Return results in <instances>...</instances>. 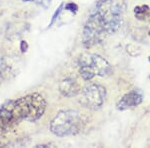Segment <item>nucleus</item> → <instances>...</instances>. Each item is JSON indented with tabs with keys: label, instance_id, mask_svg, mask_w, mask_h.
<instances>
[{
	"label": "nucleus",
	"instance_id": "nucleus-17",
	"mask_svg": "<svg viewBox=\"0 0 150 148\" xmlns=\"http://www.w3.org/2000/svg\"><path fill=\"white\" fill-rule=\"evenodd\" d=\"M149 61H150V57H149Z\"/></svg>",
	"mask_w": 150,
	"mask_h": 148
},
{
	"label": "nucleus",
	"instance_id": "nucleus-7",
	"mask_svg": "<svg viewBox=\"0 0 150 148\" xmlns=\"http://www.w3.org/2000/svg\"><path fill=\"white\" fill-rule=\"evenodd\" d=\"M142 99H143V94L139 90H132L120 99L117 104V108L119 110H125L128 108L136 107L142 102Z\"/></svg>",
	"mask_w": 150,
	"mask_h": 148
},
{
	"label": "nucleus",
	"instance_id": "nucleus-3",
	"mask_svg": "<svg viewBox=\"0 0 150 148\" xmlns=\"http://www.w3.org/2000/svg\"><path fill=\"white\" fill-rule=\"evenodd\" d=\"M84 123L81 114L75 110H62L52 119L50 130L57 136H67L78 133Z\"/></svg>",
	"mask_w": 150,
	"mask_h": 148
},
{
	"label": "nucleus",
	"instance_id": "nucleus-4",
	"mask_svg": "<svg viewBox=\"0 0 150 148\" xmlns=\"http://www.w3.org/2000/svg\"><path fill=\"white\" fill-rule=\"evenodd\" d=\"M106 97L105 88L98 83H91L85 86L81 93L80 102L91 109L99 108L103 104Z\"/></svg>",
	"mask_w": 150,
	"mask_h": 148
},
{
	"label": "nucleus",
	"instance_id": "nucleus-5",
	"mask_svg": "<svg viewBox=\"0 0 150 148\" xmlns=\"http://www.w3.org/2000/svg\"><path fill=\"white\" fill-rule=\"evenodd\" d=\"M104 34H106L104 29L102 28L101 24L99 23L97 18L91 13L90 16L87 19L85 26L82 33V39L85 46H93L100 42L104 38Z\"/></svg>",
	"mask_w": 150,
	"mask_h": 148
},
{
	"label": "nucleus",
	"instance_id": "nucleus-15",
	"mask_svg": "<svg viewBox=\"0 0 150 148\" xmlns=\"http://www.w3.org/2000/svg\"><path fill=\"white\" fill-rule=\"evenodd\" d=\"M27 49H28V44H27V42L26 41H21V43H20V50L22 52H26L27 51Z\"/></svg>",
	"mask_w": 150,
	"mask_h": 148
},
{
	"label": "nucleus",
	"instance_id": "nucleus-9",
	"mask_svg": "<svg viewBox=\"0 0 150 148\" xmlns=\"http://www.w3.org/2000/svg\"><path fill=\"white\" fill-rule=\"evenodd\" d=\"M89 58H90V55L84 54L79 59V72H80L82 78L86 80V81L91 80L95 76V72H94L93 68L91 67L90 62H89Z\"/></svg>",
	"mask_w": 150,
	"mask_h": 148
},
{
	"label": "nucleus",
	"instance_id": "nucleus-2",
	"mask_svg": "<svg viewBox=\"0 0 150 148\" xmlns=\"http://www.w3.org/2000/svg\"><path fill=\"white\" fill-rule=\"evenodd\" d=\"M125 7L124 0H102L98 2L92 13L106 34H110L115 32L122 24Z\"/></svg>",
	"mask_w": 150,
	"mask_h": 148
},
{
	"label": "nucleus",
	"instance_id": "nucleus-11",
	"mask_svg": "<svg viewBox=\"0 0 150 148\" xmlns=\"http://www.w3.org/2000/svg\"><path fill=\"white\" fill-rule=\"evenodd\" d=\"M8 73V65L6 64L5 60L0 58V80L5 78Z\"/></svg>",
	"mask_w": 150,
	"mask_h": 148
},
{
	"label": "nucleus",
	"instance_id": "nucleus-10",
	"mask_svg": "<svg viewBox=\"0 0 150 148\" xmlns=\"http://www.w3.org/2000/svg\"><path fill=\"white\" fill-rule=\"evenodd\" d=\"M150 9L148 6H138L134 9V12H135V16L137 18H139L140 20H144L145 18H147V16L149 15L150 13Z\"/></svg>",
	"mask_w": 150,
	"mask_h": 148
},
{
	"label": "nucleus",
	"instance_id": "nucleus-16",
	"mask_svg": "<svg viewBox=\"0 0 150 148\" xmlns=\"http://www.w3.org/2000/svg\"><path fill=\"white\" fill-rule=\"evenodd\" d=\"M23 1H32V0H23Z\"/></svg>",
	"mask_w": 150,
	"mask_h": 148
},
{
	"label": "nucleus",
	"instance_id": "nucleus-1",
	"mask_svg": "<svg viewBox=\"0 0 150 148\" xmlns=\"http://www.w3.org/2000/svg\"><path fill=\"white\" fill-rule=\"evenodd\" d=\"M46 109V102L39 93H32L10 100L0 107V130L7 131L20 121L34 122Z\"/></svg>",
	"mask_w": 150,
	"mask_h": 148
},
{
	"label": "nucleus",
	"instance_id": "nucleus-6",
	"mask_svg": "<svg viewBox=\"0 0 150 148\" xmlns=\"http://www.w3.org/2000/svg\"><path fill=\"white\" fill-rule=\"evenodd\" d=\"M89 62H90L91 67H92L94 72H95V75L104 77L111 74V71H112L111 65L105 58H103L100 55L97 54L90 55Z\"/></svg>",
	"mask_w": 150,
	"mask_h": 148
},
{
	"label": "nucleus",
	"instance_id": "nucleus-8",
	"mask_svg": "<svg viewBox=\"0 0 150 148\" xmlns=\"http://www.w3.org/2000/svg\"><path fill=\"white\" fill-rule=\"evenodd\" d=\"M59 90L62 95L66 97H73L80 93L81 87L76 79L68 77V78H65L60 82Z\"/></svg>",
	"mask_w": 150,
	"mask_h": 148
},
{
	"label": "nucleus",
	"instance_id": "nucleus-14",
	"mask_svg": "<svg viewBox=\"0 0 150 148\" xmlns=\"http://www.w3.org/2000/svg\"><path fill=\"white\" fill-rule=\"evenodd\" d=\"M38 3L44 8H48L51 3V0H38Z\"/></svg>",
	"mask_w": 150,
	"mask_h": 148
},
{
	"label": "nucleus",
	"instance_id": "nucleus-12",
	"mask_svg": "<svg viewBox=\"0 0 150 148\" xmlns=\"http://www.w3.org/2000/svg\"><path fill=\"white\" fill-rule=\"evenodd\" d=\"M63 8H64V4H61V5H60L59 7H58L57 10L54 12V14H53V16H52V19H51V22H50V24H49V27L52 25L53 23L55 22V20H56L57 17H58V16H59V14L61 13V11L63 10Z\"/></svg>",
	"mask_w": 150,
	"mask_h": 148
},
{
	"label": "nucleus",
	"instance_id": "nucleus-13",
	"mask_svg": "<svg viewBox=\"0 0 150 148\" xmlns=\"http://www.w3.org/2000/svg\"><path fill=\"white\" fill-rule=\"evenodd\" d=\"M65 9L71 11V12H76L77 9H78V6H77L75 3H68L66 6H65Z\"/></svg>",
	"mask_w": 150,
	"mask_h": 148
}]
</instances>
